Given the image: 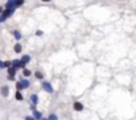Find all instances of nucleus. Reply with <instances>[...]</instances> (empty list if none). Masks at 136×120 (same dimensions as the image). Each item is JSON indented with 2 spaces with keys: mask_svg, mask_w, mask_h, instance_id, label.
I'll list each match as a JSON object with an SVG mask.
<instances>
[{
  "mask_svg": "<svg viewBox=\"0 0 136 120\" xmlns=\"http://www.w3.org/2000/svg\"><path fill=\"white\" fill-rule=\"evenodd\" d=\"M15 12V9H11V8H4L3 13L0 15V23H3V21H6L7 19H8L9 16H12V13Z\"/></svg>",
  "mask_w": 136,
  "mask_h": 120,
  "instance_id": "1",
  "label": "nucleus"
},
{
  "mask_svg": "<svg viewBox=\"0 0 136 120\" xmlns=\"http://www.w3.org/2000/svg\"><path fill=\"white\" fill-rule=\"evenodd\" d=\"M41 88H43L45 92H48V93H52L53 92L52 86H51V83H48V81H43V83H41Z\"/></svg>",
  "mask_w": 136,
  "mask_h": 120,
  "instance_id": "2",
  "label": "nucleus"
},
{
  "mask_svg": "<svg viewBox=\"0 0 136 120\" xmlns=\"http://www.w3.org/2000/svg\"><path fill=\"white\" fill-rule=\"evenodd\" d=\"M15 75H16V68L11 66V67L8 68V79H9V80H13V79H15Z\"/></svg>",
  "mask_w": 136,
  "mask_h": 120,
  "instance_id": "3",
  "label": "nucleus"
},
{
  "mask_svg": "<svg viewBox=\"0 0 136 120\" xmlns=\"http://www.w3.org/2000/svg\"><path fill=\"white\" fill-rule=\"evenodd\" d=\"M73 109L78 111V112H80V111H83L84 109V106L80 103V101H75V103H73Z\"/></svg>",
  "mask_w": 136,
  "mask_h": 120,
  "instance_id": "4",
  "label": "nucleus"
},
{
  "mask_svg": "<svg viewBox=\"0 0 136 120\" xmlns=\"http://www.w3.org/2000/svg\"><path fill=\"white\" fill-rule=\"evenodd\" d=\"M12 67H15V68H24V64L21 63V60H13L12 61Z\"/></svg>",
  "mask_w": 136,
  "mask_h": 120,
  "instance_id": "5",
  "label": "nucleus"
},
{
  "mask_svg": "<svg viewBox=\"0 0 136 120\" xmlns=\"http://www.w3.org/2000/svg\"><path fill=\"white\" fill-rule=\"evenodd\" d=\"M0 92H1V95H3V96H8V93H9V87H8V86H3L1 88H0Z\"/></svg>",
  "mask_w": 136,
  "mask_h": 120,
  "instance_id": "6",
  "label": "nucleus"
},
{
  "mask_svg": "<svg viewBox=\"0 0 136 120\" xmlns=\"http://www.w3.org/2000/svg\"><path fill=\"white\" fill-rule=\"evenodd\" d=\"M29 101H31L33 106H36V104L39 103V97H38V95H31V97H29Z\"/></svg>",
  "mask_w": 136,
  "mask_h": 120,
  "instance_id": "7",
  "label": "nucleus"
},
{
  "mask_svg": "<svg viewBox=\"0 0 136 120\" xmlns=\"http://www.w3.org/2000/svg\"><path fill=\"white\" fill-rule=\"evenodd\" d=\"M29 61H31V56H29V55H24V56L21 57V63H23L24 66H26L27 63H29Z\"/></svg>",
  "mask_w": 136,
  "mask_h": 120,
  "instance_id": "8",
  "label": "nucleus"
},
{
  "mask_svg": "<svg viewBox=\"0 0 136 120\" xmlns=\"http://www.w3.org/2000/svg\"><path fill=\"white\" fill-rule=\"evenodd\" d=\"M33 117H35L36 120H41V119H43V116H41V113H40V112H39V111H36V109H35V111H33Z\"/></svg>",
  "mask_w": 136,
  "mask_h": 120,
  "instance_id": "9",
  "label": "nucleus"
},
{
  "mask_svg": "<svg viewBox=\"0 0 136 120\" xmlns=\"http://www.w3.org/2000/svg\"><path fill=\"white\" fill-rule=\"evenodd\" d=\"M13 51L16 52V53H20V52H21V46L19 43H16V44H15V47H13Z\"/></svg>",
  "mask_w": 136,
  "mask_h": 120,
  "instance_id": "10",
  "label": "nucleus"
},
{
  "mask_svg": "<svg viewBox=\"0 0 136 120\" xmlns=\"http://www.w3.org/2000/svg\"><path fill=\"white\" fill-rule=\"evenodd\" d=\"M20 83H21V86H23V88H28L29 84H31L28 80H26V79H24V80H20Z\"/></svg>",
  "mask_w": 136,
  "mask_h": 120,
  "instance_id": "11",
  "label": "nucleus"
},
{
  "mask_svg": "<svg viewBox=\"0 0 136 120\" xmlns=\"http://www.w3.org/2000/svg\"><path fill=\"white\" fill-rule=\"evenodd\" d=\"M13 36H15V39H16V40H20L21 39V33L19 31H13Z\"/></svg>",
  "mask_w": 136,
  "mask_h": 120,
  "instance_id": "12",
  "label": "nucleus"
},
{
  "mask_svg": "<svg viewBox=\"0 0 136 120\" xmlns=\"http://www.w3.org/2000/svg\"><path fill=\"white\" fill-rule=\"evenodd\" d=\"M24 4V0H15V6H16V8L20 6H23Z\"/></svg>",
  "mask_w": 136,
  "mask_h": 120,
  "instance_id": "13",
  "label": "nucleus"
},
{
  "mask_svg": "<svg viewBox=\"0 0 136 120\" xmlns=\"http://www.w3.org/2000/svg\"><path fill=\"white\" fill-rule=\"evenodd\" d=\"M35 77H36V79H43V73H41L40 71L35 72Z\"/></svg>",
  "mask_w": 136,
  "mask_h": 120,
  "instance_id": "14",
  "label": "nucleus"
},
{
  "mask_svg": "<svg viewBox=\"0 0 136 120\" xmlns=\"http://www.w3.org/2000/svg\"><path fill=\"white\" fill-rule=\"evenodd\" d=\"M23 75H24L26 77H28L29 75H31V71H29V69H26V68H24V69H23Z\"/></svg>",
  "mask_w": 136,
  "mask_h": 120,
  "instance_id": "15",
  "label": "nucleus"
},
{
  "mask_svg": "<svg viewBox=\"0 0 136 120\" xmlns=\"http://www.w3.org/2000/svg\"><path fill=\"white\" fill-rule=\"evenodd\" d=\"M16 99H18V100H23V95L20 93V91L16 92Z\"/></svg>",
  "mask_w": 136,
  "mask_h": 120,
  "instance_id": "16",
  "label": "nucleus"
},
{
  "mask_svg": "<svg viewBox=\"0 0 136 120\" xmlns=\"http://www.w3.org/2000/svg\"><path fill=\"white\" fill-rule=\"evenodd\" d=\"M48 120H58V116H56L55 113H51L49 117H48Z\"/></svg>",
  "mask_w": 136,
  "mask_h": 120,
  "instance_id": "17",
  "label": "nucleus"
},
{
  "mask_svg": "<svg viewBox=\"0 0 136 120\" xmlns=\"http://www.w3.org/2000/svg\"><path fill=\"white\" fill-rule=\"evenodd\" d=\"M16 87H18V91H21V89H23V86H21L20 81H19V83H16Z\"/></svg>",
  "mask_w": 136,
  "mask_h": 120,
  "instance_id": "18",
  "label": "nucleus"
},
{
  "mask_svg": "<svg viewBox=\"0 0 136 120\" xmlns=\"http://www.w3.org/2000/svg\"><path fill=\"white\" fill-rule=\"evenodd\" d=\"M6 67V61H0V68H4Z\"/></svg>",
  "mask_w": 136,
  "mask_h": 120,
  "instance_id": "19",
  "label": "nucleus"
},
{
  "mask_svg": "<svg viewBox=\"0 0 136 120\" xmlns=\"http://www.w3.org/2000/svg\"><path fill=\"white\" fill-rule=\"evenodd\" d=\"M26 120H36L35 117H32V116H26Z\"/></svg>",
  "mask_w": 136,
  "mask_h": 120,
  "instance_id": "20",
  "label": "nucleus"
},
{
  "mask_svg": "<svg viewBox=\"0 0 136 120\" xmlns=\"http://www.w3.org/2000/svg\"><path fill=\"white\" fill-rule=\"evenodd\" d=\"M36 35H38V36H40V35H43V32H41V31H38V32H36Z\"/></svg>",
  "mask_w": 136,
  "mask_h": 120,
  "instance_id": "21",
  "label": "nucleus"
},
{
  "mask_svg": "<svg viewBox=\"0 0 136 120\" xmlns=\"http://www.w3.org/2000/svg\"><path fill=\"white\" fill-rule=\"evenodd\" d=\"M3 11H4V9H3V8H1V7H0V15L3 13Z\"/></svg>",
  "mask_w": 136,
  "mask_h": 120,
  "instance_id": "22",
  "label": "nucleus"
},
{
  "mask_svg": "<svg viewBox=\"0 0 136 120\" xmlns=\"http://www.w3.org/2000/svg\"><path fill=\"white\" fill-rule=\"evenodd\" d=\"M41 1H52V0H41Z\"/></svg>",
  "mask_w": 136,
  "mask_h": 120,
  "instance_id": "23",
  "label": "nucleus"
},
{
  "mask_svg": "<svg viewBox=\"0 0 136 120\" xmlns=\"http://www.w3.org/2000/svg\"><path fill=\"white\" fill-rule=\"evenodd\" d=\"M8 1H15V0H8Z\"/></svg>",
  "mask_w": 136,
  "mask_h": 120,
  "instance_id": "24",
  "label": "nucleus"
},
{
  "mask_svg": "<svg viewBox=\"0 0 136 120\" xmlns=\"http://www.w3.org/2000/svg\"><path fill=\"white\" fill-rule=\"evenodd\" d=\"M41 120H48V119H41Z\"/></svg>",
  "mask_w": 136,
  "mask_h": 120,
  "instance_id": "25",
  "label": "nucleus"
}]
</instances>
